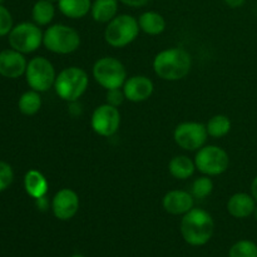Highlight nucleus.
Returning <instances> with one entry per match:
<instances>
[{"label":"nucleus","mask_w":257,"mask_h":257,"mask_svg":"<svg viewBox=\"0 0 257 257\" xmlns=\"http://www.w3.org/2000/svg\"><path fill=\"white\" fill-rule=\"evenodd\" d=\"M215 230L213 218L202 208H192L183 215L181 233L183 240L191 246H203L211 240Z\"/></svg>","instance_id":"1"},{"label":"nucleus","mask_w":257,"mask_h":257,"mask_svg":"<svg viewBox=\"0 0 257 257\" xmlns=\"http://www.w3.org/2000/svg\"><path fill=\"white\" fill-rule=\"evenodd\" d=\"M153 69L165 80L183 79L191 70V55L181 48L162 50L153 60Z\"/></svg>","instance_id":"2"},{"label":"nucleus","mask_w":257,"mask_h":257,"mask_svg":"<svg viewBox=\"0 0 257 257\" xmlns=\"http://www.w3.org/2000/svg\"><path fill=\"white\" fill-rule=\"evenodd\" d=\"M87 73L77 67H69L63 69L55 78L54 88L59 98L67 102H77L88 88Z\"/></svg>","instance_id":"3"},{"label":"nucleus","mask_w":257,"mask_h":257,"mask_svg":"<svg viewBox=\"0 0 257 257\" xmlns=\"http://www.w3.org/2000/svg\"><path fill=\"white\" fill-rule=\"evenodd\" d=\"M140 24L136 18L128 14H120L108 23L104 39L113 48L127 47L135 42L140 34Z\"/></svg>","instance_id":"4"},{"label":"nucleus","mask_w":257,"mask_h":257,"mask_svg":"<svg viewBox=\"0 0 257 257\" xmlns=\"http://www.w3.org/2000/svg\"><path fill=\"white\" fill-rule=\"evenodd\" d=\"M43 44L55 54H70L79 48V33L68 25L54 24L45 30Z\"/></svg>","instance_id":"5"},{"label":"nucleus","mask_w":257,"mask_h":257,"mask_svg":"<svg viewBox=\"0 0 257 257\" xmlns=\"http://www.w3.org/2000/svg\"><path fill=\"white\" fill-rule=\"evenodd\" d=\"M93 77L104 89H117L127 80V70L118 59L104 57L98 59L93 65Z\"/></svg>","instance_id":"6"},{"label":"nucleus","mask_w":257,"mask_h":257,"mask_svg":"<svg viewBox=\"0 0 257 257\" xmlns=\"http://www.w3.org/2000/svg\"><path fill=\"white\" fill-rule=\"evenodd\" d=\"M43 32L35 23H20L9 33V44L14 50L28 54L43 44Z\"/></svg>","instance_id":"7"},{"label":"nucleus","mask_w":257,"mask_h":257,"mask_svg":"<svg viewBox=\"0 0 257 257\" xmlns=\"http://www.w3.org/2000/svg\"><path fill=\"white\" fill-rule=\"evenodd\" d=\"M195 165L206 176H218L226 172L230 165L227 152L217 146H205L196 155Z\"/></svg>","instance_id":"8"},{"label":"nucleus","mask_w":257,"mask_h":257,"mask_svg":"<svg viewBox=\"0 0 257 257\" xmlns=\"http://www.w3.org/2000/svg\"><path fill=\"white\" fill-rule=\"evenodd\" d=\"M25 77L29 87L37 92H47L55 83V69L44 57H35L28 63Z\"/></svg>","instance_id":"9"},{"label":"nucleus","mask_w":257,"mask_h":257,"mask_svg":"<svg viewBox=\"0 0 257 257\" xmlns=\"http://www.w3.org/2000/svg\"><path fill=\"white\" fill-rule=\"evenodd\" d=\"M208 133L205 124L197 122H183L176 127L175 142L185 151H197L205 146Z\"/></svg>","instance_id":"10"},{"label":"nucleus","mask_w":257,"mask_h":257,"mask_svg":"<svg viewBox=\"0 0 257 257\" xmlns=\"http://www.w3.org/2000/svg\"><path fill=\"white\" fill-rule=\"evenodd\" d=\"M92 128L102 137H110L118 131L120 124V113L117 107L105 104L99 105L92 114Z\"/></svg>","instance_id":"11"},{"label":"nucleus","mask_w":257,"mask_h":257,"mask_svg":"<svg viewBox=\"0 0 257 257\" xmlns=\"http://www.w3.org/2000/svg\"><path fill=\"white\" fill-rule=\"evenodd\" d=\"M79 210V197L70 188L58 191L52 200V211L60 221H68L74 217Z\"/></svg>","instance_id":"12"},{"label":"nucleus","mask_w":257,"mask_h":257,"mask_svg":"<svg viewBox=\"0 0 257 257\" xmlns=\"http://www.w3.org/2000/svg\"><path fill=\"white\" fill-rule=\"evenodd\" d=\"M27 67L28 63L23 53L14 49H7L0 53V75L3 77L12 79L22 77L25 74Z\"/></svg>","instance_id":"13"},{"label":"nucleus","mask_w":257,"mask_h":257,"mask_svg":"<svg viewBox=\"0 0 257 257\" xmlns=\"http://www.w3.org/2000/svg\"><path fill=\"white\" fill-rule=\"evenodd\" d=\"M153 88H155L153 82L150 78L145 75H135L125 80L123 84V92H124L125 99L140 103L145 102L152 95Z\"/></svg>","instance_id":"14"},{"label":"nucleus","mask_w":257,"mask_h":257,"mask_svg":"<svg viewBox=\"0 0 257 257\" xmlns=\"http://www.w3.org/2000/svg\"><path fill=\"white\" fill-rule=\"evenodd\" d=\"M163 208L171 215H185L193 208L192 193L181 190H173L163 197Z\"/></svg>","instance_id":"15"},{"label":"nucleus","mask_w":257,"mask_h":257,"mask_svg":"<svg viewBox=\"0 0 257 257\" xmlns=\"http://www.w3.org/2000/svg\"><path fill=\"white\" fill-rule=\"evenodd\" d=\"M256 208V201L252 195L247 193H235L227 202V211L235 218H247L253 215Z\"/></svg>","instance_id":"16"},{"label":"nucleus","mask_w":257,"mask_h":257,"mask_svg":"<svg viewBox=\"0 0 257 257\" xmlns=\"http://www.w3.org/2000/svg\"><path fill=\"white\" fill-rule=\"evenodd\" d=\"M24 188L30 197L42 198L45 197L48 192V181L42 172L37 170L28 171L24 177Z\"/></svg>","instance_id":"17"},{"label":"nucleus","mask_w":257,"mask_h":257,"mask_svg":"<svg viewBox=\"0 0 257 257\" xmlns=\"http://www.w3.org/2000/svg\"><path fill=\"white\" fill-rule=\"evenodd\" d=\"M118 0H94L92 3L90 14L98 23H109L117 17Z\"/></svg>","instance_id":"18"},{"label":"nucleus","mask_w":257,"mask_h":257,"mask_svg":"<svg viewBox=\"0 0 257 257\" xmlns=\"http://www.w3.org/2000/svg\"><path fill=\"white\" fill-rule=\"evenodd\" d=\"M58 8L60 13L70 19H80L92 9L90 0H59Z\"/></svg>","instance_id":"19"},{"label":"nucleus","mask_w":257,"mask_h":257,"mask_svg":"<svg viewBox=\"0 0 257 257\" xmlns=\"http://www.w3.org/2000/svg\"><path fill=\"white\" fill-rule=\"evenodd\" d=\"M138 24L142 32L150 35H158L165 32L166 20L160 13L146 12L138 19Z\"/></svg>","instance_id":"20"},{"label":"nucleus","mask_w":257,"mask_h":257,"mask_svg":"<svg viewBox=\"0 0 257 257\" xmlns=\"http://www.w3.org/2000/svg\"><path fill=\"white\" fill-rule=\"evenodd\" d=\"M170 173L177 180H187L193 175L196 165L187 156H176L168 165Z\"/></svg>","instance_id":"21"},{"label":"nucleus","mask_w":257,"mask_h":257,"mask_svg":"<svg viewBox=\"0 0 257 257\" xmlns=\"http://www.w3.org/2000/svg\"><path fill=\"white\" fill-rule=\"evenodd\" d=\"M55 15L54 4L48 0H38L32 9V18L34 23L39 27L48 25L52 23Z\"/></svg>","instance_id":"22"},{"label":"nucleus","mask_w":257,"mask_h":257,"mask_svg":"<svg viewBox=\"0 0 257 257\" xmlns=\"http://www.w3.org/2000/svg\"><path fill=\"white\" fill-rule=\"evenodd\" d=\"M19 110L24 115H34L42 107V98L37 90H28L19 99Z\"/></svg>","instance_id":"23"},{"label":"nucleus","mask_w":257,"mask_h":257,"mask_svg":"<svg viewBox=\"0 0 257 257\" xmlns=\"http://www.w3.org/2000/svg\"><path fill=\"white\" fill-rule=\"evenodd\" d=\"M206 128H207L208 136L213 138H221L225 137L231 130V122L228 119V117L223 114H217L213 115L208 123L206 124Z\"/></svg>","instance_id":"24"},{"label":"nucleus","mask_w":257,"mask_h":257,"mask_svg":"<svg viewBox=\"0 0 257 257\" xmlns=\"http://www.w3.org/2000/svg\"><path fill=\"white\" fill-rule=\"evenodd\" d=\"M230 257H257V245L250 240H241L233 243L228 252Z\"/></svg>","instance_id":"25"},{"label":"nucleus","mask_w":257,"mask_h":257,"mask_svg":"<svg viewBox=\"0 0 257 257\" xmlns=\"http://www.w3.org/2000/svg\"><path fill=\"white\" fill-rule=\"evenodd\" d=\"M213 190V182L210 177L203 176V177L197 178L195 182L192 183V190L191 193L195 198H206L207 196L211 195Z\"/></svg>","instance_id":"26"},{"label":"nucleus","mask_w":257,"mask_h":257,"mask_svg":"<svg viewBox=\"0 0 257 257\" xmlns=\"http://www.w3.org/2000/svg\"><path fill=\"white\" fill-rule=\"evenodd\" d=\"M14 180V172L10 165L0 161V192L7 190Z\"/></svg>","instance_id":"27"},{"label":"nucleus","mask_w":257,"mask_h":257,"mask_svg":"<svg viewBox=\"0 0 257 257\" xmlns=\"http://www.w3.org/2000/svg\"><path fill=\"white\" fill-rule=\"evenodd\" d=\"M13 29V17L7 8L0 4V37L9 34Z\"/></svg>","instance_id":"28"},{"label":"nucleus","mask_w":257,"mask_h":257,"mask_svg":"<svg viewBox=\"0 0 257 257\" xmlns=\"http://www.w3.org/2000/svg\"><path fill=\"white\" fill-rule=\"evenodd\" d=\"M125 99V95L123 90H120L119 88L117 89H109L107 93V103L108 104L113 105V107H118V105L122 104Z\"/></svg>","instance_id":"29"},{"label":"nucleus","mask_w":257,"mask_h":257,"mask_svg":"<svg viewBox=\"0 0 257 257\" xmlns=\"http://www.w3.org/2000/svg\"><path fill=\"white\" fill-rule=\"evenodd\" d=\"M118 2L131 8H141L147 5L150 3V0H118Z\"/></svg>","instance_id":"30"},{"label":"nucleus","mask_w":257,"mask_h":257,"mask_svg":"<svg viewBox=\"0 0 257 257\" xmlns=\"http://www.w3.org/2000/svg\"><path fill=\"white\" fill-rule=\"evenodd\" d=\"M245 2L246 0H225L226 4H227L230 8H233V9L242 7V5L245 4Z\"/></svg>","instance_id":"31"},{"label":"nucleus","mask_w":257,"mask_h":257,"mask_svg":"<svg viewBox=\"0 0 257 257\" xmlns=\"http://www.w3.org/2000/svg\"><path fill=\"white\" fill-rule=\"evenodd\" d=\"M251 195H252V197L255 198V201L257 202V176L253 178L252 183H251Z\"/></svg>","instance_id":"32"},{"label":"nucleus","mask_w":257,"mask_h":257,"mask_svg":"<svg viewBox=\"0 0 257 257\" xmlns=\"http://www.w3.org/2000/svg\"><path fill=\"white\" fill-rule=\"evenodd\" d=\"M253 215H255V218H256V220H257V206H256L255 211H253Z\"/></svg>","instance_id":"33"},{"label":"nucleus","mask_w":257,"mask_h":257,"mask_svg":"<svg viewBox=\"0 0 257 257\" xmlns=\"http://www.w3.org/2000/svg\"><path fill=\"white\" fill-rule=\"evenodd\" d=\"M70 257H85V256H83V255H73V256H70Z\"/></svg>","instance_id":"34"},{"label":"nucleus","mask_w":257,"mask_h":257,"mask_svg":"<svg viewBox=\"0 0 257 257\" xmlns=\"http://www.w3.org/2000/svg\"><path fill=\"white\" fill-rule=\"evenodd\" d=\"M48 2H50V3H58V2H59V0H48Z\"/></svg>","instance_id":"35"},{"label":"nucleus","mask_w":257,"mask_h":257,"mask_svg":"<svg viewBox=\"0 0 257 257\" xmlns=\"http://www.w3.org/2000/svg\"><path fill=\"white\" fill-rule=\"evenodd\" d=\"M3 2H4V0H0V4H2V3H3Z\"/></svg>","instance_id":"36"}]
</instances>
